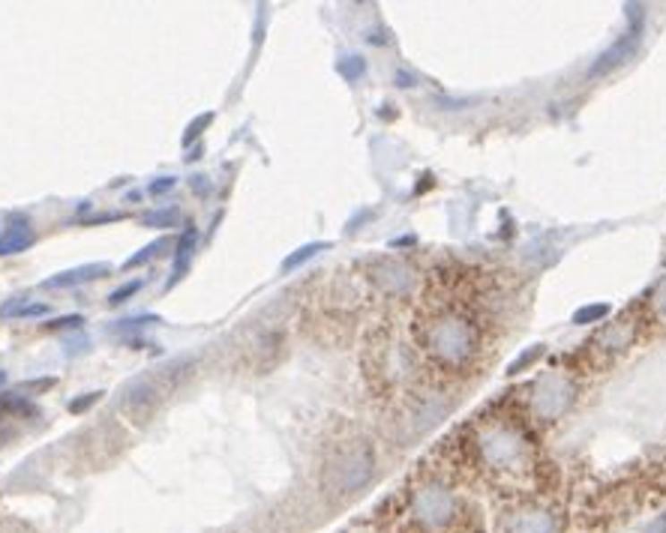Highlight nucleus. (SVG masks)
<instances>
[{
  "label": "nucleus",
  "instance_id": "f257e3e1",
  "mask_svg": "<svg viewBox=\"0 0 666 533\" xmlns=\"http://www.w3.org/2000/svg\"><path fill=\"white\" fill-rule=\"evenodd\" d=\"M417 348L444 372H465L481 357L483 336L477 321H472V315H465L463 309L439 306L417 324Z\"/></svg>",
  "mask_w": 666,
  "mask_h": 533
},
{
  "label": "nucleus",
  "instance_id": "f03ea898",
  "mask_svg": "<svg viewBox=\"0 0 666 533\" xmlns=\"http://www.w3.org/2000/svg\"><path fill=\"white\" fill-rule=\"evenodd\" d=\"M468 450H472L477 468L495 479H519L532 474L534 468L532 437L523 426L508 417L483 419L472 432Z\"/></svg>",
  "mask_w": 666,
  "mask_h": 533
},
{
  "label": "nucleus",
  "instance_id": "7ed1b4c3",
  "mask_svg": "<svg viewBox=\"0 0 666 533\" xmlns=\"http://www.w3.org/2000/svg\"><path fill=\"white\" fill-rule=\"evenodd\" d=\"M375 477V450L370 441H357L339 446L324 464V488L333 497H354L361 495Z\"/></svg>",
  "mask_w": 666,
  "mask_h": 533
},
{
  "label": "nucleus",
  "instance_id": "20e7f679",
  "mask_svg": "<svg viewBox=\"0 0 666 533\" xmlns=\"http://www.w3.org/2000/svg\"><path fill=\"white\" fill-rule=\"evenodd\" d=\"M412 515H414V521L430 533L448 530L459 515V503H457L454 488L439 483V479L417 486L414 495H412Z\"/></svg>",
  "mask_w": 666,
  "mask_h": 533
},
{
  "label": "nucleus",
  "instance_id": "39448f33",
  "mask_svg": "<svg viewBox=\"0 0 666 533\" xmlns=\"http://www.w3.org/2000/svg\"><path fill=\"white\" fill-rule=\"evenodd\" d=\"M576 399V384L568 375L550 372L532 386L528 395V410L537 423H555L559 417H565V410L574 405Z\"/></svg>",
  "mask_w": 666,
  "mask_h": 533
},
{
  "label": "nucleus",
  "instance_id": "423d86ee",
  "mask_svg": "<svg viewBox=\"0 0 666 533\" xmlns=\"http://www.w3.org/2000/svg\"><path fill=\"white\" fill-rule=\"evenodd\" d=\"M162 393L166 386H159L153 377H139L124 390V414L132 419V423H148V419L157 414Z\"/></svg>",
  "mask_w": 666,
  "mask_h": 533
},
{
  "label": "nucleus",
  "instance_id": "0eeeda50",
  "mask_svg": "<svg viewBox=\"0 0 666 533\" xmlns=\"http://www.w3.org/2000/svg\"><path fill=\"white\" fill-rule=\"evenodd\" d=\"M559 528V519L555 512L543 510V506H523V510H514L501 519V533H555Z\"/></svg>",
  "mask_w": 666,
  "mask_h": 533
},
{
  "label": "nucleus",
  "instance_id": "6e6552de",
  "mask_svg": "<svg viewBox=\"0 0 666 533\" xmlns=\"http://www.w3.org/2000/svg\"><path fill=\"white\" fill-rule=\"evenodd\" d=\"M370 282L381 294L388 297H403L414 285V273L408 270L403 261H375L370 270Z\"/></svg>",
  "mask_w": 666,
  "mask_h": 533
},
{
  "label": "nucleus",
  "instance_id": "1a4fd4ad",
  "mask_svg": "<svg viewBox=\"0 0 666 533\" xmlns=\"http://www.w3.org/2000/svg\"><path fill=\"white\" fill-rule=\"evenodd\" d=\"M636 48H639V28L630 30L628 37H621L612 48H606L603 55L597 57V63L592 66V75H606V72L619 70L621 63H628V60L636 55Z\"/></svg>",
  "mask_w": 666,
  "mask_h": 533
},
{
  "label": "nucleus",
  "instance_id": "9d476101",
  "mask_svg": "<svg viewBox=\"0 0 666 533\" xmlns=\"http://www.w3.org/2000/svg\"><path fill=\"white\" fill-rule=\"evenodd\" d=\"M634 345V324L630 321H616V324H610L606 330H601L597 333V339H594V348L597 351H603V354H612V351H625V348H630Z\"/></svg>",
  "mask_w": 666,
  "mask_h": 533
},
{
  "label": "nucleus",
  "instance_id": "9b49d317",
  "mask_svg": "<svg viewBox=\"0 0 666 533\" xmlns=\"http://www.w3.org/2000/svg\"><path fill=\"white\" fill-rule=\"evenodd\" d=\"M108 273V264H88V266H75V270H66V273H57V276H51L42 282V288H79L84 282H93L99 276H106Z\"/></svg>",
  "mask_w": 666,
  "mask_h": 533
},
{
  "label": "nucleus",
  "instance_id": "f8f14e48",
  "mask_svg": "<svg viewBox=\"0 0 666 533\" xmlns=\"http://www.w3.org/2000/svg\"><path fill=\"white\" fill-rule=\"evenodd\" d=\"M30 222L28 219H13L10 222V231H6L4 237H0V255H13V252H21V249H28L33 243V234H30Z\"/></svg>",
  "mask_w": 666,
  "mask_h": 533
},
{
  "label": "nucleus",
  "instance_id": "ddd939ff",
  "mask_svg": "<svg viewBox=\"0 0 666 533\" xmlns=\"http://www.w3.org/2000/svg\"><path fill=\"white\" fill-rule=\"evenodd\" d=\"M39 315H48V303H30L28 297H13L6 300L4 306H0V317H39Z\"/></svg>",
  "mask_w": 666,
  "mask_h": 533
},
{
  "label": "nucleus",
  "instance_id": "4468645a",
  "mask_svg": "<svg viewBox=\"0 0 666 533\" xmlns=\"http://www.w3.org/2000/svg\"><path fill=\"white\" fill-rule=\"evenodd\" d=\"M192 249H195V231L186 228L181 240H177V255H175V276H184L186 264H190L192 258Z\"/></svg>",
  "mask_w": 666,
  "mask_h": 533
},
{
  "label": "nucleus",
  "instance_id": "2eb2a0df",
  "mask_svg": "<svg viewBox=\"0 0 666 533\" xmlns=\"http://www.w3.org/2000/svg\"><path fill=\"white\" fill-rule=\"evenodd\" d=\"M24 414V417H37V408L30 405L24 395H15V393H10V395H4L0 399V414Z\"/></svg>",
  "mask_w": 666,
  "mask_h": 533
},
{
  "label": "nucleus",
  "instance_id": "dca6fc26",
  "mask_svg": "<svg viewBox=\"0 0 666 533\" xmlns=\"http://www.w3.org/2000/svg\"><path fill=\"white\" fill-rule=\"evenodd\" d=\"M181 219L177 216V210H157V213H144V225H150V228H168V225H175V222Z\"/></svg>",
  "mask_w": 666,
  "mask_h": 533
},
{
  "label": "nucleus",
  "instance_id": "f3484780",
  "mask_svg": "<svg viewBox=\"0 0 666 533\" xmlns=\"http://www.w3.org/2000/svg\"><path fill=\"white\" fill-rule=\"evenodd\" d=\"M319 249H324V246H321V243H312V246H303V249H297L295 255H288V258H286V261H283V266H286V270H295V266H301L303 261H310V258H312L315 252H319Z\"/></svg>",
  "mask_w": 666,
  "mask_h": 533
},
{
  "label": "nucleus",
  "instance_id": "a211bd4d",
  "mask_svg": "<svg viewBox=\"0 0 666 533\" xmlns=\"http://www.w3.org/2000/svg\"><path fill=\"white\" fill-rule=\"evenodd\" d=\"M168 243L166 240H157V243H150V246H144L139 255H132L130 261H126V266H139V264H144V261H150V258H157L162 249H166Z\"/></svg>",
  "mask_w": 666,
  "mask_h": 533
},
{
  "label": "nucleus",
  "instance_id": "6ab92c4d",
  "mask_svg": "<svg viewBox=\"0 0 666 533\" xmlns=\"http://www.w3.org/2000/svg\"><path fill=\"white\" fill-rule=\"evenodd\" d=\"M84 324V317L81 315H66V317H57V321H46L42 324V330H48V333H55V330H75V326H81Z\"/></svg>",
  "mask_w": 666,
  "mask_h": 533
},
{
  "label": "nucleus",
  "instance_id": "aec40b11",
  "mask_svg": "<svg viewBox=\"0 0 666 533\" xmlns=\"http://www.w3.org/2000/svg\"><path fill=\"white\" fill-rule=\"evenodd\" d=\"M648 303H652V309H654V315H657V317H666V279H663V282H657V288L652 291Z\"/></svg>",
  "mask_w": 666,
  "mask_h": 533
},
{
  "label": "nucleus",
  "instance_id": "412c9836",
  "mask_svg": "<svg viewBox=\"0 0 666 533\" xmlns=\"http://www.w3.org/2000/svg\"><path fill=\"white\" fill-rule=\"evenodd\" d=\"M139 291H141V282H139V279H135V282H126L124 288H117L115 294L108 297V303H111V306H121V303H126V300H130L132 294H139Z\"/></svg>",
  "mask_w": 666,
  "mask_h": 533
},
{
  "label": "nucleus",
  "instance_id": "4be33fe9",
  "mask_svg": "<svg viewBox=\"0 0 666 533\" xmlns=\"http://www.w3.org/2000/svg\"><path fill=\"white\" fill-rule=\"evenodd\" d=\"M150 324H157V317H153V315H148V317H126V321L115 324L111 330H115V333H130V330H141V326H150Z\"/></svg>",
  "mask_w": 666,
  "mask_h": 533
},
{
  "label": "nucleus",
  "instance_id": "5701e85b",
  "mask_svg": "<svg viewBox=\"0 0 666 533\" xmlns=\"http://www.w3.org/2000/svg\"><path fill=\"white\" fill-rule=\"evenodd\" d=\"M606 312H610V306H592V309H579V312L574 315L576 324H588L594 321V317H606Z\"/></svg>",
  "mask_w": 666,
  "mask_h": 533
},
{
  "label": "nucleus",
  "instance_id": "b1692460",
  "mask_svg": "<svg viewBox=\"0 0 666 533\" xmlns=\"http://www.w3.org/2000/svg\"><path fill=\"white\" fill-rule=\"evenodd\" d=\"M339 72H343L348 81L357 79V75L363 72V60H361V57H348V60H343V63H339Z\"/></svg>",
  "mask_w": 666,
  "mask_h": 533
},
{
  "label": "nucleus",
  "instance_id": "393cba45",
  "mask_svg": "<svg viewBox=\"0 0 666 533\" xmlns=\"http://www.w3.org/2000/svg\"><path fill=\"white\" fill-rule=\"evenodd\" d=\"M102 399V393L97 390V393H90V395H81V399H75V402H70V410L73 414H81L84 408H90V405H97V402Z\"/></svg>",
  "mask_w": 666,
  "mask_h": 533
},
{
  "label": "nucleus",
  "instance_id": "a878e982",
  "mask_svg": "<svg viewBox=\"0 0 666 533\" xmlns=\"http://www.w3.org/2000/svg\"><path fill=\"white\" fill-rule=\"evenodd\" d=\"M537 357H543V345H537L534 351H528V354H523V360H517L514 366H510V372H523V368L532 363V360H537Z\"/></svg>",
  "mask_w": 666,
  "mask_h": 533
},
{
  "label": "nucleus",
  "instance_id": "bb28decb",
  "mask_svg": "<svg viewBox=\"0 0 666 533\" xmlns=\"http://www.w3.org/2000/svg\"><path fill=\"white\" fill-rule=\"evenodd\" d=\"M208 123H210V114H204V117H199V120H195V123L190 126V132H186V139H184V141H186V144H190V141L195 139V135H199V132H201V126H208Z\"/></svg>",
  "mask_w": 666,
  "mask_h": 533
},
{
  "label": "nucleus",
  "instance_id": "cd10ccee",
  "mask_svg": "<svg viewBox=\"0 0 666 533\" xmlns=\"http://www.w3.org/2000/svg\"><path fill=\"white\" fill-rule=\"evenodd\" d=\"M172 186H175V177H162V180H157V183H150V195H162Z\"/></svg>",
  "mask_w": 666,
  "mask_h": 533
},
{
  "label": "nucleus",
  "instance_id": "c85d7f7f",
  "mask_svg": "<svg viewBox=\"0 0 666 533\" xmlns=\"http://www.w3.org/2000/svg\"><path fill=\"white\" fill-rule=\"evenodd\" d=\"M663 530H666V519H663Z\"/></svg>",
  "mask_w": 666,
  "mask_h": 533
},
{
  "label": "nucleus",
  "instance_id": "c756f323",
  "mask_svg": "<svg viewBox=\"0 0 666 533\" xmlns=\"http://www.w3.org/2000/svg\"><path fill=\"white\" fill-rule=\"evenodd\" d=\"M0 417H4V414H0Z\"/></svg>",
  "mask_w": 666,
  "mask_h": 533
}]
</instances>
